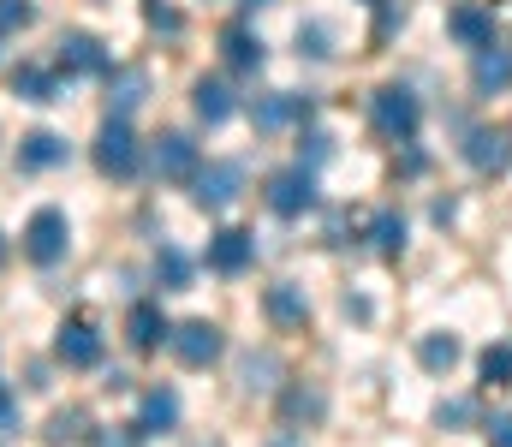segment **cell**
<instances>
[{
	"label": "cell",
	"instance_id": "cell-20",
	"mask_svg": "<svg viewBox=\"0 0 512 447\" xmlns=\"http://www.w3.org/2000/svg\"><path fill=\"white\" fill-rule=\"evenodd\" d=\"M221 60H227L233 72H256V66H262V42H256L245 24H233V30L221 36Z\"/></svg>",
	"mask_w": 512,
	"mask_h": 447
},
{
	"label": "cell",
	"instance_id": "cell-7",
	"mask_svg": "<svg viewBox=\"0 0 512 447\" xmlns=\"http://www.w3.org/2000/svg\"><path fill=\"white\" fill-rule=\"evenodd\" d=\"M304 114H310V102L292 96V90H268V96H256L251 102V126L256 132H286V126H298Z\"/></svg>",
	"mask_w": 512,
	"mask_h": 447
},
{
	"label": "cell",
	"instance_id": "cell-4",
	"mask_svg": "<svg viewBox=\"0 0 512 447\" xmlns=\"http://www.w3.org/2000/svg\"><path fill=\"white\" fill-rule=\"evenodd\" d=\"M191 197H197V209H227L233 197H239V185H245V173H239V161H209V167H197L191 173Z\"/></svg>",
	"mask_w": 512,
	"mask_h": 447
},
{
	"label": "cell",
	"instance_id": "cell-37",
	"mask_svg": "<svg viewBox=\"0 0 512 447\" xmlns=\"http://www.w3.org/2000/svg\"><path fill=\"white\" fill-rule=\"evenodd\" d=\"M12 424H18V406H12V400L0 394V430H12Z\"/></svg>",
	"mask_w": 512,
	"mask_h": 447
},
{
	"label": "cell",
	"instance_id": "cell-5",
	"mask_svg": "<svg viewBox=\"0 0 512 447\" xmlns=\"http://www.w3.org/2000/svg\"><path fill=\"white\" fill-rule=\"evenodd\" d=\"M96 167L114 173V179H126L131 167H137V138H131V126L120 114H108V126L96 132Z\"/></svg>",
	"mask_w": 512,
	"mask_h": 447
},
{
	"label": "cell",
	"instance_id": "cell-29",
	"mask_svg": "<svg viewBox=\"0 0 512 447\" xmlns=\"http://www.w3.org/2000/svg\"><path fill=\"white\" fill-rule=\"evenodd\" d=\"M36 18V6L30 0H0V30H24Z\"/></svg>",
	"mask_w": 512,
	"mask_h": 447
},
{
	"label": "cell",
	"instance_id": "cell-26",
	"mask_svg": "<svg viewBox=\"0 0 512 447\" xmlns=\"http://www.w3.org/2000/svg\"><path fill=\"white\" fill-rule=\"evenodd\" d=\"M370 239H376V251L393 257V251L405 245V221H399V215H376V221H370Z\"/></svg>",
	"mask_w": 512,
	"mask_h": 447
},
{
	"label": "cell",
	"instance_id": "cell-18",
	"mask_svg": "<svg viewBox=\"0 0 512 447\" xmlns=\"http://www.w3.org/2000/svg\"><path fill=\"white\" fill-rule=\"evenodd\" d=\"M191 102H197V120H209V126H221V120H233V90H227L221 78H197V90H191Z\"/></svg>",
	"mask_w": 512,
	"mask_h": 447
},
{
	"label": "cell",
	"instance_id": "cell-41",
	"mask_svg": "<svg viewBox=\"0 0 512 447\" xmlns=\"http://www.w3.org/2000/svg\"><path fill=\"white\" fill-rule=\"evenodd\" d=\"M274 447H292V442H274Z\"/></svg>",
	"mask_w": 512,
	"mask_h": 447
},
{
	"label": "cell",
	"instance_id": "cell-6",
	"mask_svg": "<svg viewBox=\"0 0 512 447\" xmlns=\"http://www.w3.org/2000/svg\"><path fill=\"white\" fill-rule=\"evenodd\" d=\"M310 203H316V173L310 167H286V173L268 179V209L274 215H304Z\"/></svg>",
	"mask_w": 512,
	"mask_h": 447
},
{
	"label": "cell",
	"instance_id": "cell-33",
	"mask_svg": "<svg viewBox=\"0 0 512 447\" xmlns=\"http://www.w3.org/2000/svg\"><path fill=\"white\" fill-rule=\"evenodd\" d=\"M465 418H471V400H447L441 406V424H465Z\"/></svg>",
	"mask_w": 512,
	"mask_h": 447
},
{
	"label": "cell",
	"instance_id": "cell-32",
	"mask_svg": "<svg viewBox=\"0 0 512 447\" xmlns=\"http://www.w3.org/2000/svg\"><path fill=\"white\" fill-rule=\"evenodd\" d=\"M256 376H274V358L262 352V358H245V382L256 388Z\"/></svg>",
	"mask_w": 512,
	"mask_h": 447
},
{
	"label": "cell",
	"instance_id": "cell-13",
	"mask_svg": "<svg viewBox=\"0 0 512 447\" xmlns=\"http://www.w3.org/2000/svg\"><path fill=\"white\" fill-rule=\"evenodd\" d=\"M262 310H268V322L274 328H304V316H310V298L298 281H274L268 293H262Z\"/></svg>",
	"mask_w": 512,
	"mask_h": 447
},
{
	"label": "cell",
	"instance_id": "cell-24",
	"mask_svg": "<svg viewBox=\"0 0 512 447\" xmlns=\"http://www.w3.org/2000/svg\"><path fill=\"white\" fill-rule=\"evenodd\" d=\"M322 412H328V400H322L316 388H292V394H286V418H292V424H298V418H310V424H316Z\"/></svg>",
	"mask_w": 512,
	"mask_h": 447
},
{
	"label": "cell",
	"instance_id": "cell-12",
	"mask_svg": "<svg viewBox=\"0 0 512 447\" xmlns=\"http://www.w3.org/2000/svg\"><path fill=\"white\" fill-rule=\"evenodd\" d=\"M54 352H60V364L90 370V364H102V334H96L90 322H66V328H60V340H54Z\"/></svg>",
	"mask_w": 512,
	"mask_h": 447
},
{
	"label": "cell",
	"instance_id": "cell-40",
	"mask_svg": "<svg viewBox=\"0 0 512 447\" xmlns=\"http://www.w3.org/2000/svg\"><path fill=\"white\" fill-rule=\"evenodd\" d=\"M364 6H382V0H364Z\"/></svg>",
	"mask_w": 512,
	"mask_h": 447
},
{
	"label": "cell",
	"instance_id": "cell-38",
	"mask_svg": "<svg viewBox=\"0 0 512 447\" xmlns=\"http://www.w3.org/2000/svg\"><path fill=\"white\" fill-rule=\"evenodd\" d=\"M0 263H6V239H0Z\"/></svg>",
	"mask_w": 512,
	"mask_h": 447
},
{
	"label": "cell",
	"instance_id": "cell-2",
	"mask_svg": "<svg viewBox=\"0 0 512 447\" xmlns=\"http://www.w3.org/2000/svg\"><path fill=\"white\" fill-rule=\"evenodd\" d=\"M66 239H72L66 215H60V209H36V215H30V227H24V257H30L36 269H48V263H60V257H66Z\"/></svg>",
	"mask_w": 512,
	"mask_h": 447
},
{
	"label": "cell",
	"instance_id": "cell-14",
	"mask_svg": "<svg viewBox=\"0 0 512 447\" xmlns=\"http://www.w3.org/2000/svg\"><path fill=\"white\" fill-rule=\"evenodd\" d=\"M173 424H179V394H173V388H149L131 430H137V436H167Z\"/></svg>",
	"mask_w": 512,
	"mask_h": 447
},
{
	"label": "cell",
	"instance_id": "cell-25",
	"mask_svg": "<svg viewBox=\"0 0 512 447\" xmlns=\"http://www.w3.org/2000/svg\"><path fill=\"white\" fill-rule=\"evenodd\" d=\"M483 382H495V388H512V346H489L483 352Z\"/></svg>",
	"mask_w": 512,
	"mask_h": 447
},
{
	"label": "cell",
	"instance_id": "cell-15",
	"mask_svg": "<svg viewBox=\"0 0 512 447\" xmlns=\"http://www.w3.org/2000/svg\"><path fill=\"white\" fill-rule=\"evenodd\" d=\"M60 72H108V54L90 30H72L60 36Z\"/></svg>",
	"mask_w": 512,
	"mask_h": 447
},
{
	"label": "cell",
	"instance_id": "cell-19",
	"mask_svg": "<svg viewBox=\"0 0 512 447\" xmlns=\"http://www.w3.org/2000/svg\"><path fill=\"white\" fill-rule=\"evenodd\" d=\"M60 161H66V138H54V132H30V138L18 144V167H30V173L60 167Z\"/></svg>",
	"mask_w": 512,
	"mask_h": 447
},
{
	"label": "cell",
	"instance_id": "cell-22",
	"mask_svg": "<svg viewBox=\"0 0 512 447\" xmlns=\"http://www.w3.org/2000/svg\"><path fill=\"white\" fill-rule=\"evenodd\" d=\"M12 90H18L24 102H54V96H60V84H54V72H42V66H18V78H12Z\"/></svg>",
	"mask_w": 512,
	"mask_h": 447
},
{
	"label": "cell",
	"instance_id": "cell-30",
	"mask_svg": "<svg viewBox=\"0 0 512 447\" xmlns=\"http://www.w3.org/2000/svg\"><path fill=\"white\" fill-rule=\"evenodd\" d=\"M298 42H304V54H310V60H328V54H334V48H328V24L298 30Z\"/></svg>",
	"mask_w": 512,
	"mask_h": 447
},
{
	"label": "cell",
	"instance_id": "cell-36",
	"mask_svg": "<svg viewBox=\"0 0 512 447\" xmlns=\"http://www.w3.org/2000/svg\"><path fill=\"white\" fill-rule=\"evenodd\" d=\"M304 144H310V161H328V138H322V132H310Z\"/></svg>",
	"mask_w": 512,
	"mask_h": 447
},
{
	"label": "cell",
	"instance_id": "cell-28",
	"mask_svg": "<svg viewBox=\"0 0 512 447\" xmlns=\"http://www.w3.org/2000/svg\"><path fill=\"white\" fill-rule=\"evenodd\" d=\"M155 269H161V281H167V287H185V281H191V263H185L173 245L161 251V263H155Z\"/></svg>",
	"mask_w": 512,
	"mask_h": 447
},
{
	"label": "cell",
	"instance_id": "cell-39",
	"mask_svg": "<svg viewBox=\"0 0 512 447\" xmlns=\"http://www.w3.org/2000/svg\"><path fill=\"white\" fill-rule=\"evenodd\" d=\"M245 6H268V0H245Z\"/></svg>",
	"mask_w": 512,
	"mask_h": 447
},
{
	"label": "cell",
	"instance_id": "cell-31",
	"mask_svg": "<svg viewBox=\"0 0 512 447\" xmlns=\"http://www.w3.org/2000/svg\"><path fill=\"white\" fill-rule=\"evenodd\" d=\"M489 447H512V412L489 418Z\"/></svg>",
	"mask_w": 512,
	"mask_h": 447
},
{
	"label": "cell",
	"instance_id": "cell-35",
	"mask_svg": "<svg viewBox=\"0 0 512 447\" xmlns=\"http://www.w3.org/2000/svg\"><path fill=\"white\" fill-rule=\"evenodd\" d=\"M137 442H143L137 430H126V436H96V447H137Z\"/></svg>",
	"mask_w": 512,
	"mask_h": 447
},
{
	"label": "cell",
	"instance_id": "cell-27",
	"mask_svg": "<svg viewBox=\"0 0 512 447\" xmlns=\"http://www.w3.org/2000/svg\"><path fill=\"white\" fill-rule=\"evenodd\" d=\"M84 436V412L72 406V412H54V424H48V442H78Z\"/></svg>",
	"mask_w": 512,
	"mask_h": 447
},
{
	"label": "cell",
	"instance_id": "cell-10",
	"mask_svg": "<svg viewBox=\"0 0 512 447\" xmlns=\"http://www.w3.org/2000/svg\"><path fill=\"white\" fill-rule=\"evenodd\" d=\"M149 167H155V179H191L197 173V144L185 132H167L149 149Z\"/></svg>",
	"mask_w": 512,
	"mask_h": 447
},
{
	"label": "cell",
	"instance_id": "cell-1",
	"mask_svg": "<svg viewBox=\"0 0 512 447\" xmlns=\"http://www.w3.org/2000/svg\"><path fill=\"white\" fill-rule=\"evenodd\" d=\"M370 126H376V138H387V144H411L417 126H423V102L405 84H382L370 96Z\"/></svg>",
	"mask_w": 512,
	"mask_h": 447
},
{
	"label": "cell",
	"instance_id": "cell-8",
	"mask_svg": "<svg viewBox=\"0 0 512 447\" xmlns=\"http://www.w3.org/2000/svg\"><path fill=\"white\" fill-rule=\"evenodd\" d=\"M465 161H471L477 173H507L512 167V132H501V126H477V132L465 138Z\"/></svg>",
	"mask_w": 512,
	"mask_h": 447
},
{
	"label": "cell",
	"instance_id": "cell-9",
	"mask_svg": "<svg viewBox=\"0 0 512 447\" xmlns=\"http://www.w3.org/2000/svg\"><path fill=\"white\" fill-rule=\"evenodd\" d=\"M251 263H256V239L245 227H227V233L209 239V269H215V275H245Z\"/></svg>",
	"mask_w": 512,
	"mask_h": 447
},
{
	"label": "cell",
	"instance_id": "cell-11",
	"mask_svg": "<svg viewBox=\"0 0 512 447\" xmlns=\"http://www.w3.org/2000/svg\"><path fill=\"white\" fill-rule=\"evenodd\" d=\"M447 30L477 54V48H495V12L489 6H477V0H465V6H453L447 12Z\"/></svg>",
	"mask_w": 512,
	"mask_h": 447
},
{
	"label": "cell",
	"instance_id": "cell-3",
	"mask_svg": "<svg viewBox=\"0 0 512 447\" xmlns=\"http://www.w3.org/2000/svg\"><path fill=\"white\" fill-rule=\"evenodd\" d=\"M167 346H173V358L185 364V370H209L215 358H221V328L215 322H179L173 334H167Z\"/></svg>",
	"mask_w": 512,
	"mask_h": 447
},
{
	"label": "cell",
	"instance_id": "cell-16",
	"mask_svg": "<svg viewBox=\"0 0 512 447\" xmlns=\"http://www.w3.org/2000/svg\"><path fill=\"white\" fill-rule=\"evenodd\" d=\"M471 84H477L483 96L512 90V54L507 48H477V60H471Z\"/></svg>",
	"mask_w": 512,
	"mask_h": 447
},
{
	"label": "cell",
	"instance_id": "cell-21",
	"mask_svg": "<svg viewBox=\"0 0 512 447\" xmlns=\"http://www.w3.org/2000/svg\"><path fill=\"white\" fill-rule=\"evenodd\" d=\"M417 364L435 370V376H447V370L459 364V340H453V334H423V340H417Z\"/></svg>",
	"mask_w": 512,
	"mask_h": 447
},
{
	"label": "cell",
	"instance_id": "cell-17",
	"mask_svg": "<svg viewBox=\"0 0 512 447\" xmlns=\"http://www.w3.org/2000/svg\"><path fill=\"white\" fill-rule=\"evenodd\" d=\"M167 334H173V328H167L161 304H131V316H126V340L137 346V352H155V346H161Z\"/></svg>",
	"mask_w": 512,
	"mask_h": 447
},
{
	"label": "cell",
	"instance_id": "cell-34",
	"mask_svg": "<svg viewBox=\"0 0 512 447\" xmlns=\"http://www.w3.org/2000/svg\"><path fill=\"white\" fill-rule=\"evenodd\" d=\"M149 24H161V30H179V12H167V6H149Z\"/></svg>",
	"mask_w": 512,
	"mask_h": 447
},
{
	"label": "cell",
	"instance_id": "cell-23",
	"mask_svg": "<svg viewBox=\"0 0 512 447\" xmlns=\"http://www.w3.org/2000/svg\"><path fill=\"white\" fill-rule=\"evenodd\" d=\"M143 96H149V78H143V72H114V96H108V102H114V114H120V120H126Z\"/></svg>",
	"mask_w": 512,
	"mask_h": 447
}]
</instances>
